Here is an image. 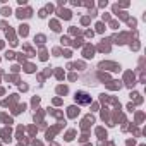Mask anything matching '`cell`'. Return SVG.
<instances>
[{
    "label": "cell",
    "mask_w": 146,
    "mask_h": 146,
    "mask_svg": "<svg viewBox=\"0 0 146 146\" xmlns=\"http://www.w3.org/2000/svg\"><path fill=\"white\" fill-rule=\"evenodd\" d=\"M76 102L81 103V105H90L91 103V96L88 93H84V91H78L76 93Z\"/></svg>",
    "instance_id": "1"
}]
</instances>
